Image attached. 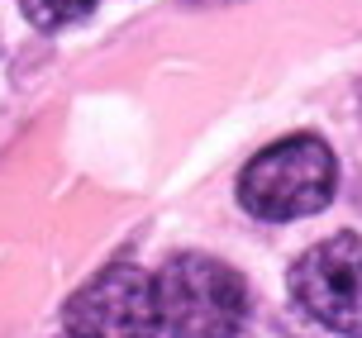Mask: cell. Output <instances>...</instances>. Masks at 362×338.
<instances>
[{"label": "cell", "mask_w": 362, "mask_h": 338, "mask_svg": "<svg viewBox=\"0 0 362 338\" xmlns=\"http://www.w3.org/2000/svg\"><path fill=\"white\" fill-rule=\"evenodd\" d=\"M334 181H339V162L329 153V143L315 134H291V139L262 148L243 167L238 200L257 219L286 224V219L325 210L334 196Z\"/></svg>", "instance_id": "cell-1"}, {"label": "cell", "mask_w": 362, "mask_h": 338, "mask_svg": "<svg viewBox=\"0 0 362 338\" xmlns=\"http://www.w3.org/2000/svg\"><path fill=\"white\" fill-rule=\"evenodd\" d=\"M158 310L172 338H234L248 315V291L219 257L181 252L158 276Z\"/></svg>", "instance_id": "cell-2"}, {"label": "cell", "mask_w": 362, "mask_h": 338, "mask_svg": "<svg viewBox=\"0 0 362 338\" xmlns=\"http://www.w3.org/2000/svg\"><path fill=\"white\" fill-rule=\"evenodd\" d=\"M291 301L315 324L344 338H362V238L334 233L300 252L291 267Z\"/></svg>", "instance_id": "cell-3"}, {"label": "cell", "mask_w": 362, "mask_h": 338, "mask_svg": "<svg viewBox=\"0 0 362 338\" xmlns=\"http://www.w3.org/2000/svg\"><path fill=\"white\" fill-rule=\"evenodd\" d=\"M62 320L72 338H153L163 324L158 281L134 262H115L67 301Z\"/></svg>", "instance_id": "cell-4"}, {"label": "cell", "mask_w": 362, "mask_h": 338, "mask_svg": "<svg viewBox=\"0 0 362 338\" xmlns=\"http://www.w3.org/2000/svg\"><path fill=\"white\" fill-rule=\"evenodd\" d=\"M19 5H24L29 24H38V29H67V24H76L95 10V0H19Z\"/></svg>", "instance_id": "cell-5"}]
</instances>
